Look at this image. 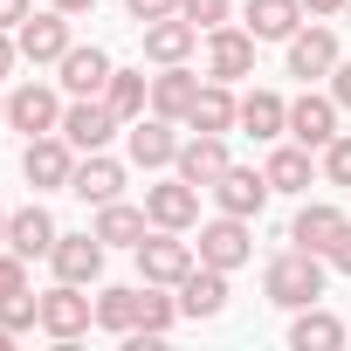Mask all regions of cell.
<instances>
[{"label": "cell", "instance_id": "1", "mask_svg": "<svg viewBox=\"0 0 351 351\" xmlns=\"http://www.w3.org/2000/svg\"><path fill=\"white\" fill-rule=\"evenodd\" d=\"M324 255H310V248H289V255H276L269 269H262V289H269V303H282V310H303V303H317L324 296Z\"/></svg>", "mask_w": 351, "mask_h": 351}, {"label": "cell", "instance_id": "2", "mask_svg": "<svg viewBox=\"0 0 351 351\" xmlns=\"http://www.w3.org/2000/svg\"><path fill=\"white\" fill-rule=\"evenodd\" d=\"M131 255H138V276H145V282H165V289H180V282H186V269L200 262V248H193L180 228H158V234H145Z\"/></svg>", "mask_w": 351, "mask_h": 351}, {"label": "cell", "instance_id": "3", "mask_svg": "<svg viewBox=\"0 0 351 351\" xmlns=\"http://www.w3.org/2000/svg\"><path fill=\"white\" fill-rule=\"evenodd\" d=\"M21 172H28V186L35 193H69V172H76V145L62 138V131H42V138H28V152H21Z\"/></svg>", "mask_w": 351, "mask_h": 351}, {"label": "cell", "instance_id": "4", "mask_svg": "<svg viewBox=\"0 0 351 351\" xmlns=\"http://www.w3.org/2000/svg\"><path fill=\"white\" fill-rule=\"evenodd\" d=\"M90 324H97V303L83 296V282H56V289L42 296V330H49L56 344H76Z\"/></svg>", "mask_w": 351, "mask_h": 351}, {"label": "cell", "instance_id": "5", "mask_svg": "<svg viewBox=\"0 0 351 351\" xmlns=\"http://www.w3.org/2000/svg\"><path fill=\"white\" fill-rule=\"evenodd\" d=\"M117 131H124V117H117L104 97H76V104L62 110V138H69L76 152H104Z\"/></svg>", "mask_w": 351, "mask_h": 351}, {"label": "cell", "instance_id": "6", "mask_svg": "<svg viewBox=\"0 0 351 351\" xmlns=\"http://www.w3.org/2000/svg\"><path fill=\"white\" fill-rule=\"evenodd\" d=\"M234 158H228V131H193V138H180V158H172V172H180V180H193L200 193L221 180Z\"/></svg>", "mask_w": 351, "mask_h": 351}, {"label": "cell", "instance_id": "7", "mask_svg": "<svg viewBox=\"0 0 351 351\" xmlns=\"http://www.w3.org/2000/svg\"><path fill=\"white\" fill-rule=\"evenodd\" d=\"M207 193H214V207H221V214H241V221H255V214L269 207V193H276V186H269V172H255V165H228L221 180L207 186Z\"/></svg>", "mask_w": 351, "mask_h": 351}, {"label": "cell", "instance_id": "8", "mask_svg": "<svg viewBox=\"0 0 351 351\" xmlns=\"http://www.w3.org/2000/svg\"><path fill=\"white\" fill-rule=\"evenodd\" d=\"M193 248H200V262H214V269H228V276H234V269L255 255V234H248V221H241V214H221V221H207V228H200V241H193Z\"/></svg>", "mask_w": 351, "mask_h": 351}, {"label": "cell", "instance_id": "9", "mask_svg": "<svg viewBox=\"0 0 351 351\" xmlns=\"http://www.w3.org/2000/svg\"><path fill=\"white\" fill-rule=\"evenodd\" d=\"M104 255H110V248L97 241V228H90V234H56L49 269H56V282H83V289H90V282L104 276Z\"/></svg>", "mask_w": 351, "mask_h": 351}, {"label": "cell", "instance_id": "10", "mask_svg": "<svg viewBox=\"0 0 351 351\" xmlns=\"http://www.w3.org/2000/svg\"><path fill=\"white\" fill-rule=\"evenodd\" d=\"M124 145H131V165H145V172H158V165H172L180 158V131H172V117H131L124 124Z\"/></svg>", "mask_w": 351, "mask_h": 351}, {"label": "cell", "instance_id": "11", "mask_svg": "<svg viewBox=\"0 0 351 351\" xmlns=\"http://www.w3.org/2000/svg\"><path fill=\"white\" fill-rule=\"evenodd\" d=\"M14 42H21V62H62L76 42H69V14L62 8H49V14H28L21 28H14Z\"/></svg>", "mask_w": 351, "mask_h": 351}, {"label": "cell", "instance_id": "12", "mask_svg": "<svg viewBox=\"0 0 351 351\" xmlns=\"http://www.w3.org/2000/svg\"><path fill=\"white\" fill-rule=\"evenodd\" d=\"M207 76H221V83H241V76H255V35L248 28H207Z\"/></svg>", "mask_w": 351, "mask_h": 351}, {"label": "cell", "instance_id": "13", "mask_svg": "<svg viewBox=\"0 0 351 351\" xmlns=\"http://www.w3.org/2000/svg\"><path fill=\"white\" fill-rule=\"evenodd\" d=\"M145 214H152V228H180V234H186V228L200 221V186L172 172L165 186H145Z\"/></svg>", "mask_w": 351, "mask_h": 351}, {"label": "cell", "instance_id": "14", "mask_svg": "<svg viewBox=\"0 0 351 351\" xmlns=\"http://www.w3.org/2000/svg\"><path fill=\"white\" fill-rule=\"evenodd\" d=\"M8 124H14V131H28V138L62 131V104H56V90H49V83H21V90L8 97Z\"/></svg>", "mask_w": 351, "mask_h": 351}, {"label": "cell", "instance_id": "15", "mask_svg": "<svg viewBox=\"0 0 351 351\" xmlns=\"http://www.w3.org/2000/svg\"><path fill=\"white\" fill-rule=\"evenodd\" d=\"M221 310H228V269L193 262L180 282V317H221Z\"/></svg>", "mask_w": 351, "mask_h": 351}, {"label": "cell", "instance_id": "16", "mask_svg": "<svg viewBox=\"0 0 351 351\" xmlns=\"http://www.w3.org/2000/svg\"><path fill=\"white\" fill-rule=\"evenodd\" d=\"M200 49V28L186 21V14H165V21H145V62H186Z\"/></svg>", "mask_w": 351, "mask_h": 351}, {"label": "cell", "instance_id": "17", "mask_svg": "<svg viewBox=\"0 0 351 351\" xmlns=\"http://www.w3.org/2000/svg\"><path fill=\"white\" fill-rule=\"evenodd\" d=\"M289 138L310 145V152H324L337 138V97H296L289 104Z\"/></svg>", "mask_w": 351, "mask_h": 351}, {"label": "cell", "instance_id": "18", "mask_svg": "<svg viewBox=\"0 0 351 351\" xmlns=\"http://www.w3.org/2000/svg\"><path fill=\"white\" fill-rule=\"evenodd\" d=\"M56 234H62V228L49 221V207H42V200H28V207H14V214H8V248H14V255H28V262H35V255H49V248H56Z\"/></svg>", "mask_w": 351, "mask_h": 351}, {"label": "cell", "instance_id": "19", "mask_svg": "<svg viewBox=\"0 0 351 351\" xmlns=\"http://www.w3.org/2000/svg\"><path fill=\"white\" fill-rule=\"evenodd\" d=\"M193 97H200V76H193L186 62H165V69L152 76V110H158V117H172V124H186Z\"/></svg>", "mask_w": 351, "mask_h": 351}, {"label": "cell", "instance_id": "20", "mask_svg": "<svg viewBox=\"0 0 351 351\" xmlns=\"http://www.w3.org/2000/svg\"><path fill=\"white\" fill-rule=\"evenodd\" d=\"M69 193H76V200H90V207H110V200L124 193V165H117V158H104V152H90V158L69 172Z\"/></svg>", "mask_w": 351, "mask_h": 351}, {"label": "cell", "instance_id": "21", "mask_svg": "<svg viewBox=\"0 0 351 351\" xmlns=\"http://www.w3.org/2000/svg\"><path fill=\"white\" fill-rule=\"evenodd\" d=\"M330 69H337V35L330 28H296L289 35V76L310 83V76H330Z\"/></svg>", "mask_w": 351, "mask_h": 351}, {"label": "cell", "instance_id": "22", "mask_svg": "<svg viewBox=\"0 0 351 351\" xmlns=\"http://www.w3.org/2000/svg\"><path fill=\"white\" fill-rule=\"evenodd\" d=\"M186 124H193V131H234V124H241V97H234L221 76H207L200 97H193V110H186Z\"/></svg>", "mask_w": 351, "mask_h": 351}, {"label": "cell", "instance_id": "23", "mask_svg": "<svg viewBox=\"0 0 351 351\" xmlns=\"http://www.w3.org/2000/svg\"><path fill=\"white\" fill-rule=\"evenodd\" d=\"M56 69H62V90H69V97H104V83H110L117 62H110L104 49H69Z\"/></svg>", "mask_w": 351, "mask_h": 351}, {"label": "cell", "instance_id": "24", "mask_svg": "<svg viewBox=\"0 0 351 351\" xmlns=\"http://www.w3.org/2000/svg\"><path fill=\"white\" fill-rule=\"evenodd\" d=\"M234 131H248L255 145H269V138H282V131H289V104H282L276 90H248V97H241V124H234Z\"/></svg>", "mask_w": 351, "mask_h": 351}, {"label": "cell", "instance_id": "25", "mask_svg": "<svg viewBox=\"0 0 351 351\" xmlns=\"http://www.w3.org/2000/svg\"><path fill=\"white\" fill-rule=\"evenodd\" d=\"M303 28V0H248V35L255 42H289Z\"/></svg>", "mask_w": 351, "mask_h": 351}, {"label": "cell", "instance_id": "26", "mask_svg": "<svg viewBox=\"0 0 351 351\" xmlns=\"http://www.w3.org/2000/svg\"><path fill=\"white\" fill-rule=\"evenodd\" d=\"M145 228H152V214H145V207H124V200L97 207V241H104V248H138V241H145Z\"/></svg>", "mask_w": 351, "mask_h": 351}, {"label": "cell", "instance_id": "27", "mask_svg": "<svg viewBox=\"0 0 351 351\" xmlns=\"http://www.w3.org/2000/svg\"><path fill=\"white\" fill-rule=\"evenodd\" d=\"M337 228H344V214H337L330 200H310V207L289 221V241H296V248H310V255H324V248L337 241Z\"/></svg>", "mask_w": 351, "mask_h": 351}, {"label": "cell", "instance_id": "28", "mask_svg": "<svg viewBox=\"0 0 351 351\" xmlns=\"http://www.w3.org/2000/svg\"><path fill=\"white\" fill-rule=\"evenodd\" d=\"M262 172H269V186H276V193H310V180H317V165H310V145H276Z\"/></svg>", "mask_w": 351, "mask_h": 351}, {"label": "cell", "instance_id": "29", "mask_svg": "<svg viewBox=\"0 0 351 351\" xmlns=\"http://www.w3.org/2000/svg\"><path fill=\"white\" fill-rule=\"evenodd\" d=\"M289 344H296V351H337V344H344V324H337L330 310L303 303V310H296V324H289Z\"/></svg>", "mask_w": 351, "mask_h": 351}, {"label": "cell", "instance_id": "30", "mask_svg": "<svg viewBox=\"0 0 351 351\" xmlns=\"http://www.w3.org/2000/svg\"><path fill=\"white\" fill-rule=\"evenodd\" d=\"M104 104H110L124 124H131V117H145V104H152V76H145V69H110Z\"/></svg>", "mask_w": 351, "mask_h": 351}, {"label": "cell", "instance_id": "31", "mask_svg": "<svg viewBox=\"0 0 351 351\" xmlns=\"http://www.w3.org/2000/svg\"><path fill=\"white\" fill-rule=\"evenodd\" d=\"M172 324H180V296H165V282H145L138 289V330L145 337H165Z\"/></svg>", "mask_w": 351, "mask_h": 351}, {"label": "cell", "instance_id": "32", "mask_svg": "<svg viewBox=\"0 0 351 351\" xmlns=\"http://www.w3.org/2000/svg\"><path fill=\"white\" fill-rule=\"evenodd\" d=\"M97 324L117 330V337H131L138 330V289H104L97 296Z\"/></svg>", "mask_w": 351, "mask_h": 351}, {"label": "cell", "instance_id": "33", "mask_svg": "<svg viewBox=\"0 0 351 351\" xmlns=\"http://www.w3.org/2000/svg\"><path fill=\"white\" fill-rule=\"evenodd\" d=\"M0 324H8L14 337H21V330H42V296H28V289L0 296Z\"/></svg>", "mask_w": 351, "mask_h": 351}, {"label": "cell", "instance_id": "34", "mask_svg": "<svg viewBox=\"0 0 351 351\" xmlns=\"http://www.w3.org/2000/svg\"><path fill=\"white\" fill-rule=\"evenodd\" d=\"M324 180H330V186H351V131H337V138L324 145Z\"/></svg>", "mask_w": 351, "mask_h": 351}, {"label": "cell", "instance_id": "35", "mask_svg": "<svg viewBox=\"0 0 351 351\" xmlns=\"http://www.w3.org/2000/svg\"><path fill=\"white\" fill-rule=\"evenodd\" d=\"M180 14L207 35V28H221V21H228V0H180Z\"/></svg>", "mask_w": 351, "mask_h": 351}, {"label": "cell", "instance_id": "36", "mask_svg": "<svg viewBox=\"0 0 351 351\" xmlns=\"http://www.w3.org/2000/svg\"><path fill=\"white\" fill-rule=\"evenodd\" d=\"M14 289H28V255L0 248V296H14Z\"/></svg>", "mask_w": 351, "mask_h": 351}, {"label": "cell", "instance_id": "37", "mask_svg": "<svg viewBox=\"0 0 351 351\" xmlns=\"http://www.w3.org/2000/svg\"><path fill=\"white\" fill-rule=\"evenodd\" d=\"M131 8V21L145 28V21H165V14H180V0H124Z\"/></svg>", "mask_w": 351, "mask_h": 351}, {"label": "cell", "instance_id": "38", "mask_svg": "<svg viewBox=\"0 0 351 351\" xmlns=\"http://www.w3.org/2000/svg\"><path fill=\"white\" fill-rule=\"evenodd\" d=\"M324 262H330V269H337V276H351V221H344V228H337V241H330V248H324Z\"/></svg>", "mask_w": 351, "mask_h": 351}, {"label": "cell", "instance_id": "39", "mask_svg": "<svg viewBox=\"0 0 351 351\" xmlns=\"http://www.w3.org/2000/svg\"><path fill=\"white\" fill-rule=\"evenodd\" d=\"M28 14H35V0H0V28H8V35H14Z\"/></svg>", "mask_w": 351, "mask_h": 351}, {"label": "cell", "instance_id": "40", "mask_svg": "<svg viewBox=\"0 0 351 351\" xmlns=\"http://www.w3.org/2000/svg\"><path fill=\"white\" fill-rule=\"evenodd\" d=\"M330 97H337V110H351V62L330 69Z\"/></svg>", "mask_w": 351, "mask_h": 351}, {"label": "cell", "instance_id": "41", "mask_svg": "<svg viewBox=\"0 0 351 351\" xmlns=\"http://www.w3.org/2000/svg\"><path fill=\"white\" fill-rule=\"evenodd\" d=\"M14 62H21V42H14L8 28H0V76H14Z\"/></svg>", "mask_w": 351, "mask_h": 351}, {"label": "cell", "instance_id": "42", "mask_svg": "<svg viewBox=\"0 0 351 351\" xmlns=\"http://www.w3.org/2000/svg\"><path fill=\"white\" fill-rule=\"evenodd\" d=\"M303 14H344V0H303Z\"/></svg>", "mask_w": 351, "mask_h": 351}, {"label": "cell", "instance_id": "43", "mask_svg": "<svg viewBox=\"0 0 351 351\" xmlns=\"http://www.w3.org/2000/svg\"><path fill=\"white\" fill-rule=\"evenodd\" d=\"M49 8H62V14H90L97 0H49Z\"/></svg>", "mask_w": 351, "mask_h": 351}, {"label": "cell", "instance_id": "44", "mask_svg": "<svg viewBox=\"0 0 351 351\" xmlns=\"http://www.w3.org/2000/svg\"><path fill=\"white\" fill-rule=\"evenodd\" d=\"M0 248H8V207H0Z\"/></svg>", "mask_w": 351, "mask_h": 351}, {"label": "cell", "instance_id": "45", "mask_svg": "<svg viewBox=\"0 0 351 351\" xmlns=\"http://www.w3.org/2000/svg\"><path fill=\"white\" fill-rule=\"evenodd\" d=\"M0 124H8V104H0Z\"/></svg>", "mask_w": 351, "mask_h": 351}, {"label": "cell", "instance_id": "46", "mask_svg": "<svg viewBox=\"0 0 351 351\" xmlns=\"http://www.w3.org/2000/svg\"><path fill=\"white\" fill-rule=\"evenodd\" d=\"M344 21H351V0H344Z\"/></svg>", "mask_w": 351, "mask_h": 351}]
</instances>
